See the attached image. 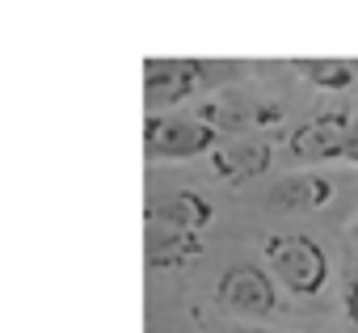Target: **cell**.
<instances>
[{"instance_id": "obj_15", "label": "cell", "mask_w": 358, "mask_h": 333, "mask_svg": "<svg viewBox=\"0 0 358 333\" xmlns=\"http://www.w3.org/2000/svg\"><path fill=\"white\" fill-rule=\"evenodd\" d=\"M350 236H354V245H358V215H354V224H350Z\"/></svg>"}, {"instance_id": "obj_1", "label": "cell", "mask_w": 358, "mask_h": 333, "mask_svg": "<svg viewBox=\"0 0 358 333\" xmlns=\"http://www.w3.org/2000/svg\"><path fill=\"white\" fill-rule=\"evenodd\" d=\"M266 262H270L274 278L299 299L320 295L333 278V262H329L324 245L308 232H274L266 241Z\"/></svg>"}, {"instance_id": "obj_8", "label": "cell", "mask_w": 358, "mask_h": 333, "mask_svg": "<svg viewBox=\"0 0 358 333\" xmlns=\"http://www.w3.org/2000/svg\"><path fill=\"white\" fill-rule=\"evenodd\" d=\"M337 194V182L329 173H291L274 186V203L287 211H316Z\"/></svg>"}, {"instance_id": "obj_14", "label": "cell", "mask_w": 358, "mask_h": 333, "mask_svg": "<svg viewBox=\"0 0 358 333\" xmlns=\"http://www.w3.org/2000/svg\"><path fill=\"white\" fill-rule=\"evenodd\" d=\"M228 333H270V329H253V325H236V329H228Z\"/></svg>"}, {"instance_id": "obj_4", "label": "cell", "mask_w": 358, "mask_h": 333, "mask_svg": "<svg viewBox=\"0 0 358 333\" xmlns=\"http://www.w3.org/2000/svg\"><path fill=\"white\" fill-rule=\"evenodd\" d=\"M220 304L228 312H241V316H270L278 308V291H274V278L253 266V262H241V266H228L220 274V287H215Z\"/></svg>"}, {"instance_id": "obj_9", "label": "cell", "mask_w": 358, "mask_h": 333, "mask_svg": "<svg viewBox=\"0 0 358 333\" xmlns=\"http://www.w3.org/2000/svg\"><path fill=\"white\" fill-rule=\"evenodd\" d=\"M211 169L228 182H249L270 169V148L266 143H224L211 152Z\"/></svg>"}, {"instance_id": "obj_10", "label": "cell", "mask_w": 358, "mask_h": 333, "mask_svg": "<svg viewBox=\"0 0 358 333\" xmlns=\"http://www.w3.org/2000/svg\"><path fill=\"white\" fill-rule=\"evenodd\" d=\"M203 253V232H173V228H148V262L156 270L186 266Z\"/></svg>"}, {"instance_id": "obj_7", "label": "cell", "mask_w": 358, "mask_h": 333, "mask_svg": "<svg viewBox=\"0 0 358 333\" xmlns=\"http://www.w3.org/2000/svg\"><path fill=\"white\" fill-rule=\"evenodd\" d=\"M194 114H199L203 122H211L215 131L266 127V122H274V118H278V110H274V106H257V101H249V93H236V89L215 93V97H211V101H203Z\"/></svg>"}, {"instance_id": "obj_6", "label": "cell", "mask_w": 358, "mask_h": 333, "mask_svg": "<svg viewBox=\"0 0 358 333\" xmlns=\"http://www.w3.org/2000/svg\"><path fill=\"white\" fill-rule=\"evenodd\" d=\"M211 224V203L194 190L156 194L148 203V228H173V232H203Z\"/></svg>"}, {"instance_id": "obj_2", "label": "cell", "mask_w": 358, "mask_h": 333, "mask_svg": "<svg viewBox=\"0 0 358 333\" xmlns=\"http://www.w3.org/2000/svg\"><path fill=\"white\" fill-rule=\"evenodd\" d=\"M215 139H220V131L211 122H203L199 114H148V122H143V152L152 164L215 152L220 148Z\"/></svg>"}, {"instance_id": "obj_11", "label": "cell", "mask_w": 358, "mask_h": 333, "mask_svg": "<svg viewBox=\"0 0 358 333\" xmlns=\"http://www.w3.org/2000/svg\"><path fill=\"white\" fill-rule=\"evenodd\" d=\"M295 72L324 93H341L354 85V68L345 59H295Z\"/></svg>"}, {"instance_id": "obj_13", "label": "cell", "mask_w": 358, "mask_h": 333, "mask_svg": "<svg viewBox=\"0 0 358 333\" xmlns=\"http://www.w3.org/2000/svg\"><path fill=\"white\" fill-rule=\"evenodd\" d=\"M341 160H354V164H358V122L350 127V139H345V152H341Z\"/></svg>"}, {"instance_id": "obj_5", "label": "cell", "mask_w": 358, "mask_h": 333, "mask_svg": "<svg viewBox=\"0 0 358 333\" xmlns=\"http://www.w3.org/2000/svg\"><path fill=\"white\" fill-rule=\"evenodd\" d=\"M350 118L345 114H320L308 127L291 135V156L295 160H341L345 139H350Z\"/></svg>"}, {"instance_id": "obj_12", "label": "cell", "mask_w": 358, "mask_h": 333, "mask_svg": "<svg viewBox=\"0 0 358 333\" xmlns=\"http://www.w3.org/2000/svg\"><path fill=\"white\" fill-rule=\"evenodd\" d=\"M341 308H345V320L358 329V266L345 274V299H341Z\"/></svg>"}, {"instance_id": "obj_3", "label": "cell", "mask_w": 358, "mask_h": 333, "mask_svg": "<svg viewBox=\"0 0 358 333\" xmlns=\"http://www.w3.org/2000/svg\"><path fill=\"white\" fill-rule=\"evenodd\" d=\"M211 68L203 59H148L143 64V101L148 114H160L164 106H177L194 97L207 85Z\"/></svg>"}]
</instances>
